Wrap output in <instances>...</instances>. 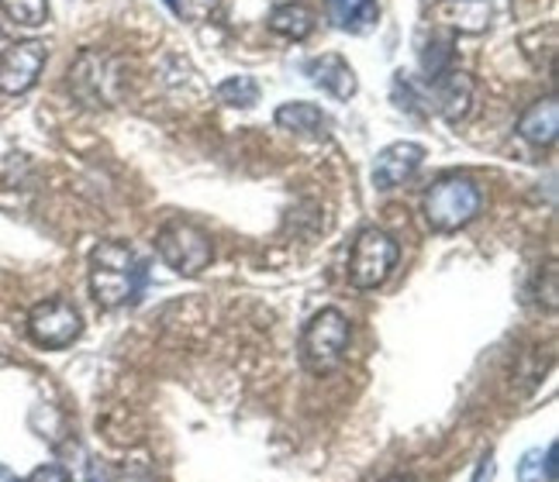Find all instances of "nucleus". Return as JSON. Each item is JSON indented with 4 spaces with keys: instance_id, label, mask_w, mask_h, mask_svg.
<instances>
[{
    "instance_id": "nucleus-18",
    "label": "nucleus",
    "mask_w": 559,
    "mask_h": 482,
    "mask_svg": "<svg viewBox=\"0 0 559 482\" xmlns=\"http://www.w3.org/2000/svg\"><path fill=\"white\" fill-rule=\"evenodd\" d=\"M449 62H453V38H449V35L445 38H432L421 49V70L432 76V80L449 70Z\"/></svg>"
},
{
    "instance_id": "nucleus-17",
    "label": "nucleus",
    "mask_w": 559,
    "mask_h": 482,
    "mask_svg": "<svg viewBox=\"0 0 559 482\" xmlns=\"http://www.w3.org/2000/svg\"><path fill=\"white\" fill-rule=\"evenodd\" d=\"M0 8H4V14L14 25H25V28L46 25V17H49V0H0Z\"/></svg>"
},
{
    "instance_id": "nucleus-8",
    "label": "nucleus",
    "mask_w": 559,
    "mask_h": 482,
    "mask_svg": "<svg viewBox=\"0 0 559 482\" xmlns=\"http://www.w3.org/2000/svg\"><path fill=\"white\" fill-rule=\"evenodd\" d=\"M46 41H35V38H25V41H14V46L0 56V94H28L32 86L38 83L41 70H46Z\"/></svg>"
},
{
    "instance_id": "nucleus-1",
    "label": "nucleus",
    "mask_w": 559,
    "mask_h": 482,
    "mask_svg": "<svg viewBox=\"0 0 559 482\" xmlns=\"http://www.w3.org/2000/svg\"><path fill=\"white\" fill-rule=\"evenodd\" d=\"M145 290V262L124 241H100L91 252V293L107 311L135 303Z\"/></svg>"
},
{
    "instance_id": "nucleus-2",
    "label": "nucleus",
    "mask_w": 559,
    "mask_h": 482,
    "mask_svg": "<svg viewBox=\"0 0 559 482\" xmlns=\"http://www.w3.org/2000/svg\"><path fill=\"white\" fill-rule=\"evenodd\" d=\"M349 338H353L349 317L342 314L338 306H325V311H318L305 324V332H300V362H305V369L314 372V376L335 372L349 352Z\"/></svg>"
},
{
    "instance_id": "nucleus-26",
    "label": "nucleus",
    "mask_w": 559,
    "mask_h": 482,
    "mask_svg": "<svg viewBox=\"0 0 559 482\" xmlns=\"http://www.w3.org/2000/svg\"><path fill=\"white\" fill-rule=\"evenodd\" d=\"M0 482H21L11 469H4V466H0Z\"/></svg>"
},
{
    "instance_id": "nucleus-24",
    "label": "nucleus",
    "mask_w": 559,
    "mask_h": 482,
    "mask_svg": "<svg viewBox=\"0 0 559 482\" xmlns=\"http://www.w3.org/2000/svg\"><path fill=\"white\" fill-rule=\"evenodd\" d=\"M546 475H549V482L556 479V445L546 448Z\"/></svg>"
},
{
    "instance_id": "nucleus-15",
    "label": "nucleus",
    "mask_w": 559,
    "mask_h": 482,
    "mask_svg": "<svg viewBox=\"0 0 559 482\" xmlns=\"http://www.w3.org/2000/svg\"><path fill=\"white\" fill-rule=\"evenodd\" d=\"M314 25H318V14L308 4H280L270 14V28L294 41H305L314 32Z\"/></svg>"
},
{
    "instance_id": "nucleus-3",
    "label": "nucleus",
    "mask_w": 559,
    "mask_h": 482,
    "mask_svg": "<svg viewBox=\"0 0 559 482\" xmlns=\"http://www.w3.org/2000/svg\"><path fill=\"white\" fill-rule=\"evenodd\" d=\"M480 190L466 177H445L425 193V221L436 231H460L480 214Z\"/></svg>"
},
{
    "instance_id": "nucleus-12",
    "label": "nucleus",
    "mask_w": 559,
    "mask_h": 482,
    "mask_svg": "<svg viewBox=\"0 0 559 482\" xmlns=\"http://www.w3.org/2000/svg\"><path fill=\"white\" fill-rule=\"evenodd\" d=\"M276 124L294 131V135H305V138H325L329 135V115L321 107L308 104V100H290V104H280L276 107Z\"/></svg>"
},
{
    "instance_id": "nucleus-5",
    "label": "nucleus",
    "mask_w": 559,
    "mask_h": 482,
    "mask_svg": "<svg viewBox=\"0 0 559 482\" xmlns=\"http://www.w3.org/2000/svg\"><path fill=\"white\" fill-rule=\"evenodd\" d=\"M156 252L177 276H201L214 255L207 231L190 221H169L156 234Z\"/></svg>"
},
{
    "instance_id": "nucleus-4",
    "label": "nucleus",
    "mask_w": 559,
    "mask_h": 482,
    "mask_svg": "<svg viewBox=\"0 0 559 482\" xmlns=\"http://www.w3.org/2000/svg\"><path fill=\"white\" fill-rule=\"evenodd\" d=\"M397 258H401L397 241L380 228H367V231H359L353 241L346 276L356 290H377L386 282V276L394 273Z\"/></svg>"
},
{
    "instance_id": "nucleus-21",
    "label": "nucleus",
    "mask_w": 559,
    "mask_h": 482,
    "mask_svg": "<svg viewBox=\"0 0 559 482\" xmlns=\"http://www.w3.org/2000/svg\"><path fill=\"white\" fill-rule=\"evenodd\" d=\"M218 0H180V14L183 17H204L207 11H214Z\"/></svg>"
},
{
    "instance_id": "nucleus-27",
    "label": "nucleus",
    "mask_w": 559,
    "mask_h": 482,
    "mask_svg": "<svg viewBox=\"0 0 559 482\" xmlns=\"http://www.w3.org/2000/svg\"><path fill=\"white\" fill-rule=\"evenodd\" d=\"M166 8L174 11V14H180V0H166Z\"/></svg>"
},
{
    "instance_id": "nucleus-9",
    "label": "nucleus",
    "mask_w": 559,
    "mask_h": 482,
    "mask_svg": "<svg viewBox=\"0 0 559 482\" xmlns=\"http://www.w3.org/2000/svg\"><path fill=\"white\" fill-rule=\"evenodd\" d=\"M421 162H425V148L421 145H415V142L386 145L377 156V162H373V183H377V190H394L404 180H412Z\"/></svg>"
},
{
    "instance_id": "nucleus-19",
    "label": "nucleus",
    "mask_w": 559,
    "mask_h": 482,
    "mask_svg": "<svg viewBox=\"0 0 559 482\" xmlns=\"http://www.w3.org/2000/svg\"><path fill=\"white\" fill-rule=\"evenodd\" d=\"M543 469H546V455L543 448H532L522 455L519 462V482H543Z\"/></svg>"
},
{
    "instance_id": "nucleus-16",
    "label": "nucleus",
    "mask_w": 559,
    "mask_h": 482,
    "mask_svg": "<svg viewBox=\"0 0 559 482\" xmlns=\"http://www.w3.org/2000/svg\"><path fill=\"white\" fill-rule=\"evenodd\" d=\"M218 100L228 107H255L260 104V83L252 76H228L225 83H218Z\"/></svg>"
},
{
    "instance_id": "nucleus-20",
    "label": "nucleus",
    "mask_w": 559,
    "mask_h": 482,
    "mask_svg": "<svg viewBox=\"0 0 559 482\" xmlns=\"http://www.w3.org/2000/svg\"><path fill=\"white\" fill-rule=\"evenodd\" d=\"M28 482H73V479H70V472L62 469V466H38L28 475Z\"/></svg>"
},
{
    "instance_id": "nucleus-23",
    "label": "nucleus",
    "mask_w": 559,
    "mask_h": 482,
    "mask_svg": "<svg viewBox=\"0 0 559 482\" xmlns=\"http://www.w3.org/2000/svg\"><path fill=\"white\" fill-rule=\"evenodd\" d=\"M87 482H111V479H107V469H104L100 462H91V469H87Z\"/></svg>"
},
{
    "instance_id": "nucleus-7",
    "label": "nucleus",
    "mask_w": 559,
    "mask_h": 482,
    "mask_svg": "<svg viewBox=\"0 0 559 482\" xmlns=\"http://www.w3.org/2000/svg\"><path fill=\"white\" fill-rule=\"evenodd\" d=\"M83 335V317L70 300H41L28 314V338L46 348V352H59L70 348Z\"/></svg>"
},
{
    "instance_id": "nucleus-6",
    "label": "nucleus",
    "mask_w": 559,
    "mask_h": 482,
    "mask_svg": "<svg viewBox=\"0 0 559 482\" xmlns=\"http://www.w3.org/2000/svg\"><path fill=\"white\" fill-rule=\"evenodd\" d=\"M70 94L83 107H111L121 94L118 83V65L111 56H104L97 49H83L76 62L70 65Z\"/></svg>"
},
{
    "instance_id": "nucleus-14",
    "label": "nucleus",
    "mask_w": 559,
    "mask_h": 482,
    "mask_svg": "<svg viewBox=\"0 0 559 482\" xmlns=\"http://www.w3.org/2000/svg\"><path fill=\"white\" fill-rule=\"evenodd\" d=\"M329 14L338 28L359 35V32H370L377 25L380 4L377 0H329Z\"/></svg>"
},
{
    "instance_id": "nucleus-25",
    "label": "nucleus",
    "mask_w": 559,
    "mask_h": 482,
    "mask_svg": "<svg viewBox=\"0 0 559 482\" xmlns=\"http://www.w3.org/2000/svg\"><path fill=\"white\" fill-rule=\"evenodd\" d=\"M383 482H418L415 475H404V472H394V475H386Z\"/></svg>"
},
{
    "instance_id": "nucleus-10",
    "label": "nucleus",
    "mask_w": 559,
    "mask_h": 482,
    "mask_svg": "<svg viewBox=\"0 0 559 482\" xmlns=\"http://www.w3.org/2000/svg\"><path fill=\"white\" fill-rule=\"evenodd\" d=\"M469 100H473V80H469V73L445 70L442 76L432 80V86H428V107H432L436 115H442L445 121L466 118Z\"/></svg>"
},
{
    "instance_id": "nucleus-11",
    "label": "nucleus",
    "mask_w": 559,
    "mask_h": 482,
    "mask_svg": "<svg viewBox=\"0 0 559 482\" xmlns=\"http://www.w3.org/2000/svg\"><path fill=\"white\" fill-rule=\"evenodd\" d=\"M305 73L311 76L314 86H321V91H329L332 97L338 100H349L356 97L359 91V83H356V73H353V65L335 56V52H325V56H318L305 65Z\"/></svg>"
},
{
    "instance_id": "nucleus-13",
    "label": "nucleus",
    "mask_w": 559,
    "mask_h": 482,
    "mask_svg": "<svg viewBox=\"0 0 559 482\" xmlns=\"http://www.w3.org/2000/svg\"><path fill=\"white\" fill-rule=\"evenodd\" d=\"M559 131V104L556 97L535 100L519 121V135L532 145H552Z\"/></svg>"
},
{
    "instance_id": "nucleus-22",
    "label": "nucleus",
    "mask_w": 559,
    "mask_h": 482,
    "mask_svg": "<svg viewBox=\"0 0 559 482\" xmlns=\"http://www.w3.org/2000/svg\"><path fill=\"white\" fill-rule=\"evenodd\" d=\"M493 479V455L487 451L484 458H480V466H477V475H473V482H490Z\"/></svg>"
}]
</instances>
